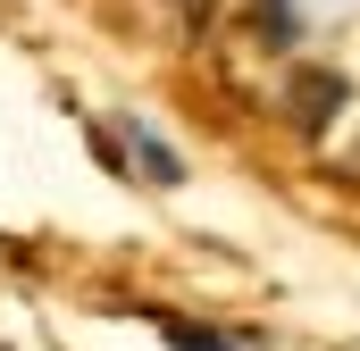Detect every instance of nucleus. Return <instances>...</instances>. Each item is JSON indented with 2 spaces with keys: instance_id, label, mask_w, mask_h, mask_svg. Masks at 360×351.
I'll return each instance as SVG.
<instances>
[{
  "instance_id": "nucleus-1",
  "label": "nucleus",
  "mask_w": 360,
  "mask_h": 351,
  "mask_svg": "<svg viewBox=\"0 0 360 351\" xmlns=\"http://www.w3.org/2000/svg\"><path fill=\"white\" fill-rule=\"evenodd\" d=\"M335 109H344V76H327V67L293 76V117H302V126H327Z\"/></svg>"
},
{
  "instance_id": "nucleus-4",
  "label": "nucleus",
  "mask_w": 360,
  "mask_h": 351,
  "mask_svg": "<svg viewBox=\"0 0 360 351\" xmlns=\"http://www.w3.org/2000/svg\"><path fill=\"white\" fill-rule=\"evenodd\" d=\"M184 25H210V0H184Z\"/></svg>"
},
{
  "instance_id": "nucleus-3",
  "label": "nucleus",
  "mask_w": 360,
  "mask_h": 351,
  "mask_svg": "<svg viewBox=\"0 0 360 351\" xmlns=\"http://www.w3.org/2000/svg\"><path fill=\"white\" fill-rule=\"evenodd\" d=\"M134 159H143V176H160V184H176V159H168V151H160V143H151L143 126H134Z\"/></svg>"
},
{
  "instance_id": "nucleus-2",
  "label": "nucleus",
  "mask_w": 360,
  "mask_h": 351,
  "mask_svg": "<svg viewBox=\"0 0 360 351\" xmlns=\"http://www.w3.org/2000/svg\"><path fill=\"white\" fill-rule=\"evenodd\" d=\"M160 335H168V351H235V343H218L210 326H193V318H160Z\"/></svg>"
}]
</instances>
